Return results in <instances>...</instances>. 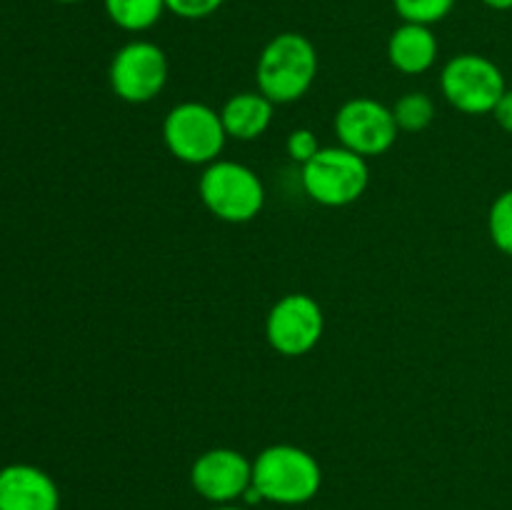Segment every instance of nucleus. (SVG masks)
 <instances>
[{
    "label": "nucleus",
    "instance_id": "17",
    "mask_svg": "<svg viewBox=\"0 0 512 510\" xmlns=\"http://www.w3.org/2000/svg\"><path fill=\"white\" fill-rule=\"evenodd\" d=\"M488 235L500 253L512 258V188L503 190L490 205Z\"/></svg>",
    "mask_w": 512,
    "mask_h": 510
},
{
    "label": "nucleus",
    "instance_id": "3",
    "mask_svg": "<svg viewBox=\"0 0 512 510\" xmlns=\"http://www.w3.org/2000/svg\"><path fill=\"white\" fill-rule=\"evenodd\" d=\"M200 203L213 218L243 225L258 218L265 208V185L253 168L238 160H215L198 178Z\"/></svg>",
    "mask_w": 512,
    "mask_h": 510
},
{
    "label": "nucleus",
    "instance_id": "15",
    "mask_svg": "<svg viewBox=\"0 0 512 510\" xmlns=\"http://www.w3.org/2000/svg\"><path fill=\"white\" fill-rule=\"evenodd\" d=\"M393 118L403 133H423L435 120V103L423 90H410L393 103Z\"/></svg>",
    "mask_w": 512,
    "mask_h": 510
},
{
    "label": "nucleus",
    "instance_id": "4",
    "mask_svg": "<svg viewBox=\"0 0 512 510\" xmlns=\"http://www.w3.org/2000/svg\"><path fill=\"white\" fill-rule=\"evenodd\" d=\"M300 183L313 203L323 208H348L368 190V158L343 145L320 148L308 163L300 165Z\"/></svg>",
    "mask_w": 512,
    "mask_h": 510
},
{
    "label": "nucleus",
    "instance_id": "18",
    "mask_svg": "<svg viewBox=\"0 0 512 510\" xmlns=\"http://www.w3.org/2000/svg\"><path fill=\"white\" fill-rule=\"evenodd\" d=\"M320 148H323V145L318 143V135H315L310 128H295L293 133L288 135V140H285L288 158L298 165L308 163V160L313 158Z\"/></svg>",
    "mask_w": 512,
    "mask_h": 510
},
{
    "label": "nucleus",
    "instance_id": "13",
    "mask_svg": "<svg viewBox=\"0 0 512 510\" xmlns=\"http://www.w3.org/2000/svg\"><path fill=\"white\" fill-rule=\"evenodd\" d=\"M275 103L265 98L260 90H243V93L230 95L220 108L223 128L228 138L250 143L265 135V130L273 123Z\"/></svg>",
    "mask_w": 512,
    "mask_h": 510
},
{
    "label": "nucleus",
    "instance_id": "2",
    "mask_svg": "<svg viewBox=\"0 0 512 510\" xmlns=\"http://www.w3.org/2000/svg\"><path fill=\"white\" fill-rule=\"evenodd\" d=\"M323 468L318 458L293 443L268 445L253 460V488L263 503L303 505L320 493Z\"/></svg>",
    "mask_w": 512,
    "mask_h": 510
},
{
    "label": "nucleus",
    "instance_id": "9",
    "mask_svg": "<svg viewBox=\"0 0 512 510\" xmlns=\"http://www.w3.org/2000/svg\"><path fill=\"white\" fill-rule=\"evenodd\" d=\"M333 130L340 145L363 158L385 155L398 140V123L393 110L375 98H350L338 108L333 120Z\"/></svg>",
    "mask_w": 512,
    "mask_h": 510
},
{
    "label": "nucleus",
    "instance_id": "5",
    "mask_svg": "<svg viewBox=\"0 0 512 510\" xmlns=\"http://www.w3.org/2000/svg\"><path fill=\"white\" fill-rule=\"evenodd\" d=\"M163 143L175 160L185 165H210L220 160L228 143L220 110L200 100L173 105L163 120Z\"/></svg>",
    "mask_w": 512,
    "mask_h": 510
},
{
    "label": "nucleus",
    "instance_id": "16",
    "mask_svg": "<svg viewBox=\"0 0 512 510\" xmlns=\"http://www.w3.org/2000/svg\"><path fill=\"white\" fill-rule=\"evenodd\" d=\"M455 5L458 0H393L395 13L400 15L403 23L430 25V28L448 18Z\"/></svg>",
    "mask_w": 512,
    "mask_h": 510
},
{
    "label": "nucleus",
    "instance_id": "20",
    "mask_svg": "<svg viewBox=\"0 0 512 510\" xmlns=\"http://www.w3.org/2000/svg\"><path fill=\"white\" fill-rule=\"evenodd\" d=\"M495 118V123L505 130V133L512 135V88H508L503 93V98L498 100L495 110L490 113Z\"/></svg>",
    "mask_w": 512,
    "mask_h": 510
},
{
    "label": "nucleus",
    "instance_id": "14",
    "mask_svg": "<svg viewBox=\"0 0 512 510\" xmlns=\"http://www.w3.org/2000/svg\"><path fill=\"white\" fill-rule=\"evenodd\" d=\"M103 8L110 23L125 33H145L168 13L165 0H103Z\"/></svg>",
    "mask_w": 512,
    "mask_h": 510
},
{
    "label": "nucleus",
    "instance_id": "7",
    "mask_svg": "<svg viewBox=\"0 0 512 510\" xmlns=\"http://www.w3.org/2000/svg\"><path fill=\"white\" fill-rule=\"evenodd\" d=\"M440 90L460 113L488 115L503 98L508 83L495 60L478 53H460L440 70Z\"/></svg>",
    "mask_w": 512,
    "mask_h": 510
},
{
    "label": "nucleus",
    "instance_id": "22",
    "mask_svg": "<svg viewBox=\"0 0 512 510\" xmlns=\"http://www.w3.org/2000/svg\"><path fill=\"white\" fill-rule=\"evenodd\" d=\"M213 510H248V508H243V505H215Z\"/></svg>",
    "mask_w": 512,
    "mask_h": 510
},
{
    "label": "nucleus",
    "instance_id": "1",
    "mask_svg": "<svg viewBox=\"0 0 512 510\" xmlns=\"http://www.w3.org/2000/svg\"><path fill=\"white\" fill-rule=\"evenodd\" d=\"M318 50L303 33H278L265 43L255 63L258 90L275 105H288L303 98L318 78Z\"/></svg>",
    "mask_w": 512,
    "mask_h": 510
},
{
    "label": "nucleus",
    "instance_id": "12",
    "mask_svg": "<svg viewBox=\"0 0 512 510\" xmlns=\"http://www.w3.org/2000/svg\"><path fill=\"white\" fill-rule=\"evenodd\" d=\"M440 53L438 38L430 25L400 23L388 38V60L398 73L423 75L435 65Z\"/></svg>",
    "mask_w": 512,
    "mask_h": 510
},
{
    "label": "nucleus",
    "instance_id": "6",
    "mask_svg": "<svg viewBox=\"0 0 512 510\" xmlns=\"http://www.w3.org/2000/svg\"><path fill=\"white\" fill-rule=\"evenodd\" d=\"M168 78V55L153 40H128L115 50L108 65L110 90L115 98L130 105H145L158 98L168 85Z\"/></svg>",
    "mask_w": 512,
    "mask_h": 510
},
{
    "label": "nucleus",
    "instance_id": "21",
    "mask_svg": "<svg viewBox=\"0 0 512 510\" xmlns=\"http://www.w3.org/2000/svg\"><path fill=\"white\" fill-rule=\"evenodd\" d=\"M490 10H512V0H480Z\"/></svg>",
    "mask_w": 512,
    "mask_h": 510
},
{
    "label": "nucleus",
    "instance_id": "8",
    "mask_svg": "<svg viewBox=\"0 0 512 510\" xmlns=\"http://www.w3.org/2000/svg\"><path fill=\"white\" fill-rule=\"evenodd\" d=\"M325 315L318 300L308 293H285L275 300L265 318V338L278 355L300 358L320 343Z\"/></svg>",
    "mask_w": 512,
    "mask_h": 510
},
{
    "label": "nucleus",
    "instance_id": "19",
    "mask_svg": "<svg viewBox=\"0 0 512 510\" xmlns=\"http://www.w3.org/2000/svg\"><path fill=\"white\" fill-rule=\"evenodd\" d=\"M223 3L225 0H165V8L183 20H203L218 13Z\"/></svg>",
    "mask_w": 512,
    "mask_h": 510
},
{
    "label": "nucleus",
    "instance_id": "10",
    "mask_svg": "<svg viewBox=\"0 0 512 510\" xmlns=\"http://www.w3.org/2000/svg\"><path fill=\"white\" fill-rule=\"evenodd\" d=\"M190 485L213 505L240 503L253 485V460L235 448H210L190 465Z\"/></svg>",
    "mask_w": 512,
    "mask_h": 510
},
{
    "label": "nucleus",
    "instance_id": "11",
    "mask_svg": "<svg viewBox=\"0 0 512 510\" xmlns=\"http://www.w3.org/2000/svg\"><path fill=\"white\" fill-rule=\"evenodd\" d=\"M0 510H60L58 483L38 465H5L0 468Z\"/></svg>",
    "mask_w": 512,
    "mask_h": 510
},
{
    "label": "nucleus",
    "instance_id": "23",
    "mask_svg": "<svg viewBox=\"0 0 512 510\" xmlns=\"http://www.w3.org/2000/svg\"><path fill=\"white\" fill-rule=\"evenodd\" d=\"M53 3H60V5H78V3H85V0H53Z\"/></svg>",
    "mask_w": 512,
    "mask_h": 510
}]
</instances>
